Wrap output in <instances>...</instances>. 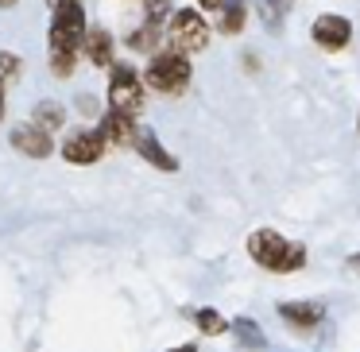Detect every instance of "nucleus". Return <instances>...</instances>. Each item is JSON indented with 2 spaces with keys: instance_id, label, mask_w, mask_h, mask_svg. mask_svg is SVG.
Wrapping results in <instances>:
<instances>
[{
  "instance_id": "1",
  "label": "nucleus",
  "mask_w": 360,
  "mask_h": 352,
  "mask_svg": "<svg viewBox=\"0 0 360 352\" xmlns=\"http://www.w3.org/2000/svg\"><path fill=\"white\" fill-rule=\"evenodd\" d=\"M244 244H248V256L264 271L287 275V271H302L306 267V244L290 240V236L275 233V228H256V233H248Z\"/></svg>"
},
{
  "instance_id": "2",
  "label": "nucleus",
  "mask_w": 360,
  "mask_h": 352,
  "mask_svg": "<svg viewBox=\"0 0 360 352\" xmlns=\"http://www.w3.org/2000/svg\"><path fill=\"white\" fill-rule=\"evenodd\" d=\"M190 78H194L190 55H182V51H155L148 63V74H143V86L163 97H179V93H186Z\"/></svg>"
},
{
  "instance_id": "3",
  "label": "nucleus",
  "mask_w": 360,
  "mask_h": 352,
  "mask_svg": "<svg viewBox=\"0 0 360 352\" xmlns=\"http://www.w3.org/2000/svg\"><path fill=\"white\" fill-rule=\"evenodd\" d=\"M163 35L171 39V51L198 55V51H205V43H210V24H205V16L198 8H179V12H171Z\"/></svg>"
},
{
  "instance_id": "4",
  "label": "nucleus",
  "mask_w": 360,
  "mask_h": 352,
  "mask_svg": "<svg viewBox=\"0 0 360 352\" xmlns=\"http://www.w3.org/2000/svg\"><path fill=\"white\" fill-rule=\"evenodd\" d=\"M143 101H148V86L128 63H112L109 70V109H120L128 117H140Z\"/></svg>"
},
{
  "instance_id": "5",
  "label": "nucleus",
  "mask_w": 360,
  "mask_h": 352,
  "mask_svg": "<svg viewBox=\"0 0 360 352\" xmlns=\"http://www.w3.org/2000/svg\"><path fill=\"white\" fill-rule=\"evenodd\" d=\"M86 27L89 24H86L82 0H63V4H55V16H51V51H78Z\"/></svg>"
},
{
  "instance_id": "6",
  "label": "nucleus",
  "mask_w": 360,
  "mask_h": 352,
  "mask_svg": "<svg viewBox=\"0 0 360 352\" xmlns=\"http://www.w3.org/2000/svg\"><path fill=\"white\" fill-rule=\"evenodd\" d=\"M105 148L109 143H105L101 128H78V132H70L63 140V159L74 167H94L105 155Z\"/></svg>"
},
{
  "instance_id": "7",
  "label": "nucleus",
  "mask_w": 360,
  "mask_h": 352,
  "mask_svg": "<svg viewBox=\"0 0 360 352\" xmlns=\"http://www.w3.org/2000/svg\"><path fill=\"white\" fill-rule=\"evenodd\" d=\"M310 35H314V43H318L321 51L337 55V51H345V47L352 43V24H349V16H337V12H321V16L314 20Z\"/></svg>"
},
{
  "instance_id": "8",
  "label": "nucleus",
  "mask_w": 360,
  "mask_h": 352,
  "mask_svg": "<svg viewBox=\"0 0 360 352\" xmlns=\"http://www.w3.org/2000/svg\"><path fill=\"white\" fill-rule=\"evenodd\" d=\"M8 143L20 151V155H27V159H47V155H55V140H51V132L35 128L32 120H27V124H20V128H12Z\"/></svg>"
},
{
  "instance_id": "9",
  "label": "nucleus",
  "mask_w": 360,
  "mask_h": 352,
  "mask_svg": "<svg viewBox=\"0 0 360 352\" xmlns=\"http://www.w3.org/2000/svg\"><path fill=\"white\" fill-rule=\"evenodd\" d=\"M97 128H101V136H105V143H109V148H132L136 132H140L136 117H128V112H120V109H109Z\"/></svg>"
},
{
  "instance_id": "10",
  "label": "nucleus",
  "mask_w": 360,
  "mask_h": 352,
  "mask_svg": "<svg viewBox=\"0 0 360 352\" xmlns=\"http://www.w3.org/2000/svg\"><path fill=\"white\" fill-rule=\"evenodd\" d=\"M132 148L140 151V159H143V163H151L155 171H167V174L179 171V159H174L171 151L163 148V140H159L155 132H148V128H140V132H136V143H132Z\"/></svg>"
},
{
  "instance_id": "11",
  "label": "nucleus",
  "mask_w": 360,
  "mask_h": 352,
  "mask_svg": "<svg viewBox=\"0 0 360 352\" xmlns=\"http://www.w3.org/2000/svg\"><path fill=\"white\" fill-rule=\"evenodd\" d=\"M279 318L287 321L290 329H298V333H310V329L321 325L326 306L321 302H279Z\"/></svg>"
},
{
  "instance_id": "12",
  "label": "nucleus",
  "mask_w": 360,
  "mask_h": 352,
  "mask_svg": "<svg viewBox=\"0 0 360 352\" xmlns=\"http://www.w3.org/2000/svg\"><path fill=\"white\" fill-rule=\"evenodd\" d=\"M112 35L105 32V27H86V35H82V58L94 66H112Z\"/></svg>"
},
{
  "instance_id": "13",
  "label": "nucleus",
  "mask_w": 360,
  "mask_h": 352,
  "mask_svg": "<svg viewBox=\"0 0 360 352\" xmlns=\"http://www.w3.org/2000/svg\"><path fill=\"white\" fill-rule=\"evenodd\" d=\"M244 20H248V0H221L217 8V27L225 35H240Z\"/></svg>"
},
{
  "instance_id": "14",
  "label": "nucleus",
  "mask_w": 360,
  "mask_h": 352,
  "mask_svg": "<svg viewBox=\"0 0 360 352\" xmlns=\"http://www.w3.org/2000/svg\"><path fill=\"white\" fill-rule=\"evenodd\" d=\"M159 39H163V20H148V24L140 27V32L128 35V51H140V55H155Z\"/></svg>"
},
{
  "instance_id": "15",
  "label": "nucleus",
  "mask_w": 360,
  "mask_h": 352,
  "mask_svg": "<svg viewBox=\"0 0 360 352\" xmlns=\"http://www.w3.org/2000/svg\"><path fill=\"white\" fill-rule=\"evenodd\" d=\"M32 124L43 128V132H58V128L66 124V105L58 101H39L32 109Z\"/></svg>"
},
{
  "instance_id": "16",
  "label": "nucleus",
  "mask_w": 360,
  "mask_h": 352,
  "mask_svg": "<svg viewBox=\"0 0 360 352\" xmlns=\"http://www.w3.org/2000/svg\"><path fill=\"white\" fill-rule=\"evenodd\" d=\"M256 16L264 20L267 32H283L290 16V0H256Z\"/></svg>"
},
{
  "instance_id": "17",
  "label": "nucleus",
  "mask_w": 360,
  "mask_h": 352,
  "mask_svg": "<svg viewBox=\"0 0 360 352\" xmlns=\"http://www.w3.org/2000/svg\"><path fill=\"white\" fill-rule=\"evenodd\" d=\"M229 329H233V333L240 337V344H248V348H264V344H267V337H264V329H259V321H252V318H236Z\"/></svg>"
},
{
  "instance_id": "18",
  "label": "nucleus",
  "mask_w": 360,
  "mask_h": 352,
  "mask_svg": "<svg viewBox=\"0 0 360 352\" xmlns=\"http://www.w3.org/2000/svg\"><path fill=\"white\" fill-rule=\"evenodd\" d=\"M194 321H198V329H202L205 337H221L229 329V321L221 318L217 310H194Z\"/></svg>"
},
{
  "instance_id": "19",
  "label": "nucleus",
  "mask_w": 360,
  "mask_h": 352,
  "mask_svg": "<svg viewBox=\"0 0 360 352\" xmlns=\"http://www.w3.org/2000/svg\"><path fill=\"white\" fill-rule=\"evenodd\" d=\"M78 66V51H51V74L55 78H70Z\"/></svg>"
},
{
  "instance_id": "20",
  "label": "nucleus",
  "mask_w": 360,
  "mask_h": 352,
  "mask_svg": "<svg viewBox=\"0 0 360 352\" xmlns=\"http://www.w3.org/2000/svg\"><path fill=\"white\" fill-rule=\"evenodd\" d=\"M20 78V55H12V51H0V82L8 86V82Z\"/></svg>"
},
{
  "instance_id": "21",
  "label": "nucleus",
  "mask_w": 360,
  "mask_h": 352,
  "mask_svg": "<svg viewBox=\"0 0 360 352\" xmlns=\"http://www.w3.org/2000/svg\"><path fill=\"white\" fill-rule=\"evenodd\" d=\"M143 12H148V20H163L167 12H171V0H140Z\"/></svg>"
},
{
  "instance_id": "22",
  "label": "nucleus",
  "mask_w": 360,
  "mask_h": 352,
  "mask_svg": "<svg viewBox=\"0 0 360 352\" xmlns=\"http://www.w3.org/2000/svg\"><path fill=\"white\" fill-rule=\"evenodd\" d=\"M198 8H202V12H217L221 0H198Z\"/></svg>"
},
{
  "instance_id": "23",
  "label": "nucleus",
  "mask_w": 360,
  "mask_h": 352,
  "mask_svg": "<svg viewBox=\"0 0 360 352\" xmlns=\"http://www.w3.org/2000/svg\"><path fill=\"white\" fill-rule=\"evenodd\" d=\"M171 352H198V344H179V348H171Z\"/></svg>"
},
{
  "instance_id": "24",
  "label": "nucleus",
  "mask_w": 360,
  "mask_h": 352,
  "mask_svg": "<svg viewBox=\"0 0 360 352\" xmlns=\"http://www.w3.org/2000/svg\"><path fill=\"white\" fill-rule=\"evenodd\" d=\"M0 120H4V82H0Z\"/></svg>"
},
{
  "instance_id": "25",
  "label": "nucleus",
  "mask_w": 360,
  "mask_h": 352,
  "mask_svg": "<svg viewBox=\"0 0 360 352\" xmlns=\"http://www.w3.org/2000/svg\"><path fill=\"white\" fill-rule=\"evenodd\" d=\"M349 267H352V271H360V252H356V256L349 259Z\"/></svg>"
},
{
  "instance_id": "26",
  "label": "nucleus",
  "mask_w": 360,
  "mask_h": 352,
  "mask_svg": "<svg viewBox=\"0 0 360 352\" xmlns=\"http://www.w3.org/2000/svg\"><path fill=\"white\" fill-rule=\"evenodd\" d=\"M20 0H0V8H16Z\"/></svg>"
},
{
  "instance_id": "27",
  "label": "nucleus",
  "mask_w": 360,
  "mask_h": 352,
  "mask_svg": "<svg viewBox=\"0 0 360 352\" xmlns=\"http://www.w3.org/2000/svg\"><path fill=\"white\" fill-rule=\"evenodd\" d=\"M55 4H63V0H51V8H55Z\"/></svg>"
},
{
  "instance_id": "28",
  "label": "nucleus",
  "mask_w": 360,
  "mask_h": 352,
  "mask_svg": "<svg viewBox=\"0 0 360 352\" xmlns=\"http://www.w3.org/2000/svg\"><path fill=\"white\" fill-rule=\"evenodd\" d=\"M356 132H360V120H356Z\"/></svg>"
}]
</instances>
